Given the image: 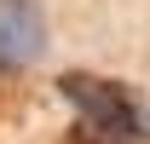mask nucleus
Instances as JSON below:
<instances>
[{"label": "nucleus", "mask_w": 150, "mask_h": 144, "mask_svg": "<svg viewBox=\"0 0 150 144\" xmlns=\"http://www.w3.org/2000/svg\"><path fill=\"white\" fill-rule=\"evenodd\" d=\"M58 92L75 104V133L87 144H150V104L139 98V87L87 75V69H64Z\"/></svg>", "instance_id": "nucleus-1"}, {"label": "nucleus", "mask_w": 150, "mask_h": 144, "mask_svg": "<svg viewBox=\"0 0 150 144\" xmlns=\"http://www.w3.org/2000/svg\"><path fill=\"white\" fill-rule=\"evenodd\" d=\"M40 40H46V18L35 0H0V69L35 64Z\"/></svg>", "instance_id": "nucleus-2"}]
</instances>
